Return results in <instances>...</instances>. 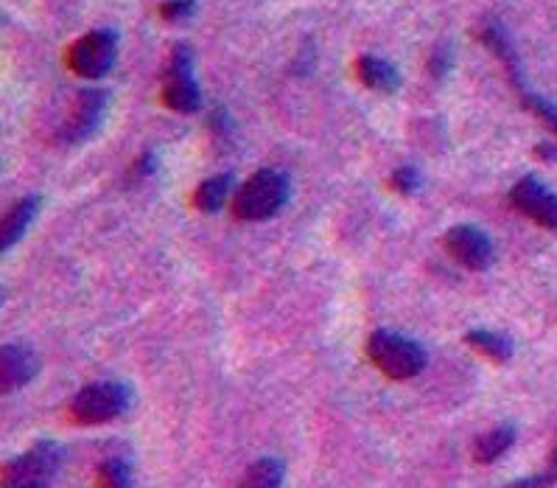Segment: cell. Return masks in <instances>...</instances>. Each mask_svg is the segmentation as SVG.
Returning a JSON list of instances; mask_svg holds the SVG:
<instances>
[{"instance_id":"obj_1","label":"cell","mask_w":557,"mask_h":488,"mask_svg":"<svg viewBox=\"0 0 557 488\" xmlns=\"http://www.w3.org/2000/svg\"><path fill=\"white\" fill-rule=\"evenodd\" d=\"M292 183L277 169H261L242 185L233 197V213L244 222H263L283 211L289 203Z\"/></svg>"},{"instance_id":"obj_2","label":"cell","mask_w":557,"mask_h":488,"mask_svg":"<svg viewBox=\"0 0 557 488\" xmlns=\"http://www.w3.org/2000/svg\"><path fill=\"white\" fill-rule=\"evenodd\" d=\"M368 354L370 359H373L375 368H379L384 377L395 379V382L418 377L420 370L426 368L429 363L426 349H423L418 340L384 329L375 331V334L370 337Z\"/></svg>"},{"instance_id":"obj_3","label":"cell","mask_w":557,"mask_h":488,"mask_svg":"<svg viewBox=\"0 0 557 488\" xmlns=\"http://www.w3.org/2000/svg\"><path fill=\"white\" fill-rule=\"evenodd\" d=\"M132 407V388L126 382H92L82 388L71 402V418L76 424L115 422Z\"/></svg>"},{"instance_id":"obj_4","label":"cell","mask_w":557,"mask_h":488,"mask_svg":"<svg viewBox=\"0 0 557 488\" xmlns=\"http://www.w3.org/2000/svg\"><path fill=\"white\" fill-rule=\"evenodd\" d=\"M60 443H34L28 452H23L21 457H14V461L3 468V488H51L53 477L60 472Z\"/></svg>"},{"instance_id":"obj_5","label":"cell","mask_w":557,"mask_h":488,"mask_svg":"<svg viewBox=\"0 0 557 488\" xmlns=\"http://www.w3.org/2000/svg\"><path fill=\"white\" fill-rule=\"evenodd\" d=\"M119 57V34L110 28L90 32L67 48V68L82 80H101Z\"/></svg>"},{"instance_id":"obj_6","label":"cell","mask_w":557,"mask_h":488,"mask_svg":"<svg viewBox=\"0 0 557 488\" xmlns=\"http://www.w3.org/2000/svg\"><path fill=\"white\" fill-rule=\"evenodd\" d=\"M163 101L174 112H197L202 105L197 76H194V57L188 46H177L171 51L169 65L163 73Z\"/></svg>"},{"instance_id":"obj_7","label":"cell","mask_w":557,"mask_h":488,"mask_svg":"<svg viewBox=\"0 0 557 488\" xmlns=\"http://www.w3.org/2000/svg\"><path fill=\"white\" fill-rule=\"evenodd\" d=\"M510 203L535 224L557 231V194L537 178L518 180L510 188Z\"/></svg>"},{"instance_id":"obj_8","label":"cell","mask_w":557,"mask_h":488,"mask_svg":"<svg viewBox=\"0 0 557 488\" xmlns=\"http://www.w3.org/2000/svg\"><path fill=\"white\" fill-rule=\"evenodd\" d=\"M107 101H110L107 90H96V87L92 90H82L76 96V101H73L71 115L62 124V141L65 144H82V141L90 138L99 130L101 119H104Z\"/></svg>"},{"instance_id":"obj_9","label":"cell","mask_w":557,"mask_h":488,"mask_svg":"<svg viewBox=\"0 0 557 488\" xmlns=\"http://www.w3.org/2000/svg\"><path fill=\"white\" fill-rule=\"evenodd\" d=\"M446 251L457 258L466 270H487L493 265V242L482 228L473 224H457L446 233Z\"/></svg>"},{"instance_id":"obj_10","label":"cell","mask_w":557,"mask_h":488,"mask_svg":"<svg viewBox=\"0 0 557 488\" xmlns=\"http://www.w3.org/2000/svg\"><path fill=\"white\" fill-rule=\"evenodd\" d=\"M37 370H40V359L28 345H3V356H0V388H3V393L26 388L37 377Z\"/></svg>"},{"instance_id":"obj_11","label":"cell","mask_w":557,"mask_h":488,"mask_svg":"<svg viewBox=\"0 0 557 488\" xmlns=\"http://www.w3.org/2000/svg\"><path fill=\"white\" fill-rule=\"evenodd\" d=\"M356 76L375 93H395L400 87V73L395 71L393 62L373 57V53L359 57V62H356Z\"/></svg>"},{"instance_id":"obj_12","label":"cell","mask_w":557,"mask_h":488,"mask_svg":"<svg viewBox=\"0 0 557 488\" xmlns=\"http://www.w3.org/2000/svg\"><path fill=\"white\" fill-rule=\"evenodd\" d=\"M37 213H40V197H37V194H34V197L21 199V203L14 205L12 211L3 217L0 247H3V251H9V247H14V244L21 242V236L28 231V228H32V222L37 219Z\"/></svg>"},{"instance_id":"obj_13","label":"cell","mask_w":557,"mask_h":488,"mask_svg":"<svg viewBox=\"0 0 557 488\" xmlns=\"http://www.w3.org/2000/svg\"><path fill=\"white\" fill-rule=\"evenodd\" d=\"M518 429L516 424H498V427L487 429L485 436H479L476 443H473V461L487 466V463L498 461V457L505 455L507 449L516 443Z\"/></svg>"},{"instance_id":"obj_14","label":"cell","mask_w":557,"mask_h":488,"mask_svg":"<svg viewBox=\"0 0 557 488\" xmlns=\"http://www.w3.org/2000/svg\"><path fill=\"white\" fill-rule=\"evenodd\" d=\"M466 343L476 349L479 354H485L487 359H493V363H510L512 354H516V343L502 331L473 329L466 334Z\"/></svg>"},{"instance_id":"obj_15","label":"cell","mask_w":557,"mask_h":488,"mask_svg":"<svg viewBox=\"0 0 557 488\" xmlns=\"http://www.w3.org/2000/svg\"><path fill=\"white\" fill-rule=\"evenodd\" d=\"M286 477V466L277 457H261L244 472L236 488H281Z\"/></svg>"},{"instance_id":"obj_16","label":"cell","mask_w":557,"mask_h":488,"mask_svg":"<svg viewBox=\"0 0 557 488\" xmlns=\"http://www.w3.org/2000/svg\"><path fill=\"white\" fill-rule=\"evenodd\" d=\"M230 192H233V178L230 174H219V178H210L199 185L197 194H194V203H197L199 211L216 213L227 203Z\"/></svg>"},{"instance_id":"obj_17","label":"cell","mask_w":557,"mask_h":488,"mask_svg":"<svg viewBox=\"0 0 557 488\" xmlns=\"http://www.w3.org/2000/svg\"><path fill=\"white\" fill-rule=\"evenodd\" d=\"M101 488H135L132 486V468L124 457H107L99 466Z\"/></svg>"},{"instance_id":"obj_18","label":"cell","mask_w":557,"mask_h":488,"mask_svg":"<svg viewBox=\"0 0 557 488\" xmlns=\"http://www.w3.org/2000/svg\"><path fill=\"white\" fill-rule=\"evenodd\" d=\"M557 483V441H555V449H552L549 455V463H546L544 472H537V475H530L524 477V480H516L510 483L507 488H552Z\"/></svg>"},{"instance_id":"obj_19","label":"cell","mask_w":557,"mask_h":488,"mask_svg":"<svg viewBox=\"0 0 557 488\" xmlns=\"http://www.w3.org/2000/svg\"><path fill=\"white\" fill-rule=\"evenodd\" d=\"M521 96H524V105L557 135V107L552 101L541 99V96H532V93H521Z\"/></svg>"},{"instance_id":"obj_20","label":"cell","mask_w":557,"mask_h":488,"mask_svg":"<svg viewBox=\"0 0 557 488\" xmlns=\"http://www.w3.org/2000/svg\"><path fill=\"white\" fill-rule=\"evenodd\" d=\"M194 12H197V0H169L160 7V17L165 23H183L194 17Z\"/></svg>"},{"instance_id":"obj_21","label":"cell","mask_w":557,"mask_h":488,"mask_svg":"<svg viewBox=\"0 0 557 488\" xmlns=\"http://www.w3.org/2000/svg\"><path fill=\"white\" fill-rule=\"evenodd\" d=\"M393 185L398 188L400 194H412L420 188V174L418 169H412V166H407V169H398V172L393 174Z\"/></svg>"},{"instance_id":"obj_22","label":"cell","mask_w":557,"mask_h":488,"mask_svg":"<svg viewBox=\"0 0 557 488\" xmlns=\"http://www.w3.org/2000/svg\"><path fill=\"white\" fill-rule=\"evenodd\" d=\"M448 68H451V48L437 46L432 51V57H429V71H432L437 80H443L448 73Z\"/></svg>"}]
</instances>
